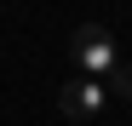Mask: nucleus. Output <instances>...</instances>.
<instances>
[{
	"label": "nucleus",
	"mask_w": 132,
	"mask_h": 126,
	"mask_svg": "<svg viewBox=\"0 0 132 126\" xmlns=\"http://www.w3.org/2000/svg\"><path fill=\"white\" fill-rule=\"evenodd\" d=\"M69 57H75V69H80L86 80H103V86L121 75V63H126L121 46H115V34L98 29V23H80V29L69 34Z\"/></svg>",
	"instance_id": "1"
},
{
	"label": "nucleus",
	"mask_w": 132,
	"mask_h": 126,
	"mask_svg": "<svg viewBox=\"0 0 132 126\" xmlns=\"http://www.w3.org/2000/svg\"><path fill=\"white\" fill-rule=\"evenodd\" d=\"M109 103H115V97H109V86H103V80L75 75V80H63V86H57V115H63V120H75V126L98 120Z\"/></svg>",
	"instance_id": "2"
},
{
	"label": "nucleus",
	"mask_w": 132,
	"mask_h": 126,
	"mask_svg": "<svg viewBox=\"0 0 132 126\" xmlns=\"http://www.w3.org/2000/svg\"><path fill=\"white\" fill-rule=\"evenodd\" d=\"M109 97H126V103H132V69H126V63H121V75L109 80Z\"/></svg>",
	"instance_id": "3"
}]
</instances>
